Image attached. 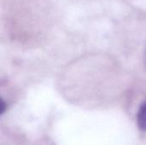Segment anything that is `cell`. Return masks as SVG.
Segmentation results:
<instances>
[{"label": "cell", "instance_id": "cell-1", "mask_svg": "<svg viewBox=\"0 0 146 145\" xmlns=\"http://www.w3.org/2000/svg\"><path fill=\"white\" fill-rule=\"evenodd\" d=\"M137 123L141 130L146 131V101L143 103L139 109L137 115Z\"/></svg>", "mask_w": 146, "mask_h": 145}]
</instances>
